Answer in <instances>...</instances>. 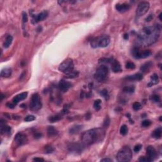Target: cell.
<instances>
[{
  "label": "cell",
  "mask_w": 162,
  "mask_h": 162,
  "mask_svg": "<svg viewBox=\"0 0 162 162\" xmlns=\"http://www.w3.org/2000/svg\"><path fill=\"white\" fill-rule=\"evenodd\" d=\"M160 32L161 26L160 25L144 27L138 34V41L144 46H149L152 45L158 40Z\"/></svg>",
  "instance_id": "1"
},
{
  "label": "cell",
  "mask_w": 162,
  "mask_h": 162,
  "mask_svg": "<svg viewBox=\"0 0 162 162\" xmlns=\"http://www.w3.org/2000/svg\"><path fill=\"white\" fill-rule=\"evenodd\" d=\"M105 137V131L103 128H94L82 134V142L85 146H91L101 142Z\"/></svg>",
  "instance_id": "2"
},
{
  "label": "cell",
  "mask_w": 162,
  "mask_h": 162,
  "mask_svg": "<svg viewBox=\"0 0 162 162\" xmlns=\"http://www.w3.org/2000/svg\"><path fill=\"white\" fill-rule=\"evenodd\" d=\"M110 43V37L107 35L100 36L94 38L91 41V46L93 48L97 47H106L109 45Z\"/></svg>",
  "instance_id": "3"
},
{
  "label": "cell",
  "mask_w": 162,
  "mask_h": 162,
  "mask_svg": "<svg viewBox=\"0 0 162 162\" xmlns=\"http://www.w3.org/2000/svg\"><path fill=\"white\" fill-rule=\"evenodd\" d=\"M132 157V150L128 146H124L118 151L117 155V160L118 161H129Z\"/></svg>",
  "instance_id": "4"
},
{
  "label": "cell",
  "mask_w": 162,
  "mask_h": 162,
  "mask_svg": "<svg viewBox=\"0 0 162 162\" xmlns=\"http://www.w3.org/2000/svg\"><path fill=\"white\" fill-rule=\"evenodd\" d=\"M108 75V68L106 65H101L94 74V79L98 82H104L107 79Z\"/></svg>",
  "instance_id": "5"
},
{
  "label": "cell",
  "mask_w": 162,
  "mask_h": 162,
  "mask_svg": "<svg viewBox=\"0 0 162 162\" xmlns=\"http://www.w3.org/2000/svg\"><path fill=\"white\" fill-rule=\"evenodd\" d=\"M74 64L73 60L71 58H67L60 65L58 70L65 74H67L74 70Z\"/></svg>",
  "instance_id": "6"
},
{
  "label": "cell",
  "mask_w": 162,
  "mask_h": 162,
  "mask_svg": "<svg viewBox=\"0 0 162 162\" xmlns=\"http://www.w3.org/2000/svg\"><path fill=\"white\" fill-rule=\"evenodd\" d=\"M42 107V103L40 101L39 95L35 93L32 96L30 103V109L32 111H38Z\"/></svg>",
  "instance_id": "7"
},
{
  "label": "cell",
  "mask_w": 162,
  "mask_h": 162,
  "mask_svg": "<svg viewBox=\"0 0 162 162\" xmlns=\"http://www.w3.org/2000/svg\"><path fill=\"white\" fill-rule=\"evenodd\" d=\"M85 145L83 143L79 142H72L68 145V149L71 153L75 154H80L84 149Z\"/></svg>",
  "instance_id": "8"
},
{
  "label": "cell",
  "mask_w": 162,
  "mask_h": 162,
  "mask_svg": "<svg viewBox=\"0 0 162 162\" xmlns=\"http://www.w3.org/2000/svg\"><path fill=\"white\" fill-rule=\"evenodd\" d=\"M149 3L147 1H142L138 4L137 8L136 10V15L139 17L143 16L145 15L149 9Z\"/></svg>",
  "instance_id": "9"
},
{
  "label": "cell",
  "mask_w": 162,
  "mask_h": 162,
  "mask_svg": "<svg viewBox=\"0 0 162 162\" xmlns=\"http://www.w3.org/2000/svg\"><path fill=\"white\" fill-rule=\"evenodd\" d=\"M15 142L17 146H22L28 142L27 135L23 133H18L15 137Z\"/></svg>",
  "instance_id": "10"
},
{
  "label": "cell",
  "mask_w": 162,
  "mask_h": 162,
  "mask_svg": "<svg viewBox=\"0 0 162 162\" xmlns=\"http://www.w3.org/2000/svg\"><path fill=\"white\" fill-rule=\"evenodd\" d=\"M48 16V12L47 11H44L42 12L41 13L37 14V15H32V22L33 23H38L40 21L44 20L46 19Z\"/></svg>",
  "instance_id": "11"
},
{
  "label": "cell",
  "mask_w": 162,
  "mask_h": 162,
  "mask_svg": "<svg viewBox=\"0 0 162 162\" xmlns=\"http://www.w3.org/2000/svg\"><path fill=\"white\" fill-rule=\"evenodd\" d=\"M72 84L70 82L65 80H61L58 84V89L61 92H67L68 89L72 87Z\"/></svg>",
  "instance_id": "12"
},
{
  "label": "cell",
  "mask_w": 162,
  "mask_h": 162,
  "mask_svg": "<svg viewBox=\"0 0 162 162\" xmlns=\"http://www.w3.org/2000/svg\"><path fill=\"white\" fill-rule=\"evenodd\" d=\"M146 155H147L148 157L153 160L157 155V152H156V149H155L153 146H149L146 149Z\"/></svg>",
  "instance_id": "13"
},
{
  "label": "cell",
  "mask_w": 162,
  "mask_h": 162,
  "mask_svg": "<svg viewBox=\"0 0 162 162\" xmlns=\"http://www.w3.org/2000/svg\"><path fill=\"white\" fill-rule=\"evenodd\" d=\"M27 94H28V93H27V92H24V93H20V94L15 96V97L13 98L12 101H13V103L15 104H17V103H19L20 101H22V100H24L25 99L27 98Z\"/></svg>",
  "instance_id": "14"
},
{
  "label": "cell",
  "mask_w": 162,
  "mask_h": 162,
  "mask_svg": "<svg viewBox=\"0 0 162 162\" xmlns=\"http://www.w3.org/2000/svg\"><path fill=\"white\" fill-rule=\"evenodd\" d=\"M115 8L118 12L122 13L127 12V11H128L130 9V5L127 3L117 4L115 6Z\"/></svg>",
  "instance_id": "15"
},
{
  "label": "cell",
  "mask_w": 162,
  "mask_h": 162,
  "mask_svg": "<svg viewBox=\"0 0 162 162\" xmlns=\"http://www.w3.org/2000/svg\"><path fill=\"white\" fill-rule=\"evenodd\" d=\"M111 69L112 71L115 73H118L122 71V68H121V65L120 64V63L118 61L114 59L113 61L111 63Z\"/></svg>",
  "instance_id": "16"
},
{
  "label": "cell",
  "mask_w": 162,
  "mask_h": 162,
  "mask_svg": "<svg viewBox=\"0 0 162 162\" xmlns=\"http://www.w3.org/2000/svg\"><path fill=\"white\" fill-rule=\"evenodd\" d=\"M143 79V76L142 74L141 73H137L134 74L132 75H128V76L125 77L126 80H130V81H139Z\"/></svg>",
  "instance_id": "17"
},
{
  "label": "cell",
  "mask_w": 162,
  "mask_h": 162,
  "mask_svg": "<svg viewBox=\"0 0 162 162\" xmlns=\"http://www.w3.org/2000/svg\"><path fill=\"white\" fill-rule=\"evenodd\" d=\"M82 128H83L82 125H75L72 126V127H70L69 129V132L71 134H77L82 131Z\"/></svg>",
  "instance_id": "18"
},
{
  "label": "cell",
  "mask_w": 162,
  "mask_h": 162,
  "mask_svg": "<svg viewBox=\"0 0 162 162\" xmlns=\"http://www.w3.org/2000/svg\"><path fill=\"white\" fill-rule=\"evenodd\" d=\"M12 131V128L6 124H1V134L9 135Z\"/></svg>",
  "instance_id": "19"
},
{
  "label": "cell",
  "mask_w": 162,
  "mask_h": 162,
  "mask_svg": "<svg viewBox=\"0 0 162 162\" xmlns=\"http://www.w3.org/2000/svg\"><path fill=\"white\" fill-rule=\"evenodd\" d=\"M47 134L50 137H54L58 135V132L54 127L49 126L47 128Z\"/></svg>",
  "instance_id": "20"
},
{
  "label": "cell",
  "mask_w": 162,
  "mask_h": 162,
  "mask_svg": "<svg viewBox=\"0 0 162 162\" xmlns=\"http://www.w3.org/2000/svg\"><path fill=\"white\" fill-rule=\"evenodd\" d=\"M152 63L151 62H147V63H145L144 64L142 65L140 68V70L143 73H146V72H149V69H150L151 67H152Z\"/></svg>",
  "instance_id": "21"
},
{
  "label": "cell",
  "mask_w": 162,
  "mask_h": 162,
  "mask_svg": "<svg viewBox=\"0 0 162 162\" xmlns=\"http://www.w3.org/2000/svg\"><path fill=\"white\" fill-rule=\"evenodd\" d=\"M12 69L10 68H5L3 69L1 72V77H9L12 75Z\"/></svg>",
  "instance_id": "22"
},
{
  "label": "cell",
  "mask_w": 162,
  "mask_h": 162,
  "mask_svg": "<svg viewBox=\"0 0 162 162\" xmlns=\"http://www.w3.org/2000/svg\"><path fill=\"white\" fill-rule=\"evenodd\" d=\"M79 75V72L77 70H72V72L65 74V78L66 79H74V78L78 77Z\"/></svg>",
  "instance_id": "23"
},
{
  "label": "cell",
  "mask_w": 162,
  "mask_h": 162,
  "mask_svg": "<svg viewBox=\"0 0 162 162\" xmlns=\"http://www.w3.org/2000/svg\"><path fill=\"white\" fill-rule=\"evenodd\" d=\"M158 80L159 79L158 75L156 74H154L152 75L151 77V81L148 86V87H151V86H153V85L156 84L158 82Z\"/></svg>",
  "instance_id": "24"
},
{
  "label": "cell",
  "mask_w": 162,
  "mask_h": 162,
  "mask_svg": "<svg viewBox=\"0 0 162 162\" xmlns=\"http://www.w3.org/2000/svg\"><path fill=\"white\" fill-rule=\"evenodd\" d=\"M13 37H12V36H10V35L7 36L6 40H5V43H4L3 44L4 47H5V48H8V47H9L10 46L11 44L12 43V42H13Z\"/></svg>",
  "instance_id": "25"
},
{
  "label": "cell",
  "mask_w": 162,
  "mask_h": 162,
  "mask_svg": "<svg viewBox=\"0 0 162 162\" xmlns=\"http://www.w3.org/2000/svg\"><path fill=\"white\" fill-rule=\"evenodd\" d=\"M161 128L159 127L157 128L156 130H155L153 133V137L155 139H159L161 137Z\"/></svg>",
  "instance_id": "26"
},
{
  "label": "cell",
  "mask_w": 162,
  "mask_h": 162,
  "mask_svg": "<svg viewBox=\"0 0 162 162\" xmlns=\"http://www.w3.org/2000/svg\"><path fill=\"white\" fill-rule=\"evenodd\" d=\"M62 118V117H61V115L60 114H57V115L51 116V117H49V121L51 123L55 122H58Z\"/></svg>",
  "instance_id": "27"
},
{
  "label": "cell",
  "mask_w": 162,
  "mask_h": 162,
  "mask_svg": "<svg viewBox=\"0 0 162 162\" xmlns=\"http://www.w3.org/2000/svg\"><path fill=\"white\" fill-rule=\"evenodd\" d=\"M152 54V53L149 50H144L142 51L141 52V58H146L150 56Z\"/></svg>",
  "instance_id": "28"
},
{
  "label": "cell",
  "mask_w": 162,
  "mask_h": 162,
  "mask_svg": "<svg viewBox=\"0 0 162 162\" xmlns=\"http://www.w3.org/2000/svg\"><path fill=\"white\" fill-rule=\"evenodd\" d=\"M101 100H96V101H94V108L96 111H99V110L101 109Z\"/></svg>",
  "instance_id": "29"
},
{
  "label": "cell",
  "mask_w": 162,
  "mask_h": 162,
  "mask_svg": "<svg viewBox=\"0 0 162 162\" xmlns=\"http://www.w3.org/2000/svg\"><path fill=\"white\" fill-rule=\"evenodd\" d=\"M120 134L123 135H125L127 134L128 132V127L127 125H122L120 129Z\"/></svg>",
  "instance_id": "30"
},
{
  "label": "cell",
  "mask_w": 162,
  "mask_h": 162,
  "mask_svg": "<svg viewBox=\"0 0 162 162\" xmlns=\"http://www.w3.org/2000/svg\"><path fill=\"white\" fill-rule=\"evenodd\" d=\"M134 90H135V87L134 86H127V87H125L124 88V91L125 92V93H134Z\"/></svg>",
  "instance_id": "31"
},
{
  "label": "cell",
  "mask_w": 162,
  "mask_h": 162,
  "mask_svg": "<svg viewBox=\"0 0 162 162\" xmlns=\"http://www.w3.org/2000/svg\"><path fill=\"white\" fill-rule=\"evenodd\" d=\"M132 108L135 111H138L142 108V105L139 102H135L132 104Z\"/></svg>",
  "instance_id": "32"
},
{
  "label": "cell",
  "mask_w": 162,
  "mask_h": 162,
  "mask_svg": "<svg viewBox=\"0 0 162 162\" xmlns=\"http://www.w3.org/2000/svg\"><path fill=\"white\" fill-rule=\"evenodd\" d=\"M44 153H46V154H50V153H53L54 151V148L53 147H52L51 146H46L44 148Z\"/></svg>",
  "instance_id": "33"
},
{
  "label": "cell",
  "mask_w": 162,
  "mask_h": 162,
  "mask_svg": "<svg viewBox=\"0 0 162 162\" xmlns=\"http://www.w3.org/2000/svg\"><path fill=\"white\" fill-rule=\"evenodd\" d=\"M100 94H101L103 97H104L107 100H108L109 98H110V96H109V93L107 89H103V90H102L100 92Z\"/></svg>",
  "instance_id": "34"
},
{
  "label": "cell",
  "mask_w": 162,
  "mask_h": 162,
  "mask_svg": "<svg viewBox=\"0 0 162 162\" xmlns=\"http://www.w3.org/2000/svg\"><path fill=\"white\" fill-rule=\"evenodd\" d=\"M150 100L151 101H153V102H155V103H157V102H159L160 101V97L157 94H154L153 96H151L150 97Z\"/></svg>",
  "instance_id": "35"
},
{
  "label": "cell",
  "mask_w": 162,
  "mask_h": 162,
  "mask_svg": "<svg viewBox=\"0 0 162 162\" xmlns=\"http://www.w3.org/2000/svg\"><path fill=\"white\" fill-rule=\"evenodd\" d=\"M151 125V122L149 120H145L142 121L141 123V125L143 127H148Z\"/></svg>",
  "instance_id": "36"
},
{
  "label": "cell",
  "mask_w": 162,
  "mask_h": 162,
  "mask_svg": "<svg viewBox=\"0 0 162 162\" xmlns=\"http://www.w3.org/2000/svg\"><path fill=\"white\" fill-rule=\"evenodd\" d=\"M125 67L127 69H134L135 68V64L133 62H131V61H128L125 65Z\"/></svg>",
  "instance_id": "37"
},
{
  "label": "cell",
  "mask_w": 162,
  "mask_h": 162,
  "mask_svg": "<svg viewBox=\"0 0 162 162\" xmlns=\"http://www.w3.org/2000/svg\"><path fill=\"white\" fill-rule=\"evenodd\" d=\"M139 161L141 162H149V161H152L153 160L151 158H149L148 156H141L139 158Z\"/></svg>",
  "instance_id": "38"
},
{
  "label": "cell",
  "mask_w": 162,
  "mask_h": 162,
  "mask_svg": "<svg viewBox=\"0 0 162 162\" xmlns=\"http://www.w3.org/2000/svg\"><path fill=\"white\" fill-rule=\"evenodd\" d=\"M36 120V117H34V115H27V117H26V118H24V120L26 122H32Z\"/></svg>",
  "instance_id": "39"
},
{
  "label": "cell",
  "mask_w": 162,
  "mask_h": 162,
  "mask_svg": "<svg viewBox=\"0 0 162 162\" xmlns=\"http://www.w3.org/2000/svg\"><path fill=\"white\" fill-rule=\"evenodd\" d=\"M110 118H109L108 117H107L105 118V119H104V122H103V127H104V128H107L109 126V125H110Z\"/></svg>",
  "instance_id": "40"
},
{
  "label": "cell",
  "mask_w": 162,
  "mask_h": 162,
  "mask_svg": "<svg viewBox=\"0 0 162 162\" xmlns=\"http://www.w3.org/2000/svg\"><path fill=\"white\" fill-rule=\"evenodd\" d=\"M28 20V17H27V15L26 12H22V22L23 23H26Z\"/></svg>",
  "instance_id": "41"
},
{
  "label": "cell",
  "mask_w": 162,
  "mask_h": 162,
  "mask_svg": "<svg viewBox=\"0 0 162 162\" xmlns=\"http://www.w3.org/2000/svg\"><path fill=\"white\" fill-rule=\"evenodd\" d=\"M68 110H69V107H68V104H65V105L64 106L62 112L61 113H62L63 114H66L68 112Z\"/></svg>",
  "instance_id": "42"
},
{
  "label": "cell",
  "mask_w": 162,
  "mask_h": 162,
  "mask_svg": "<svg viewBox=\"0 0 162 162\" xmlns=\"http://www.w3.org/2000/svg\"><path fill=\"white\" fill-rule=\"evenodd\" d=\"M141 148H142L141 144H137L136 146H135L134 148V151L135 152H136V153H137V152H139V151L141 149Z\"/></svg>",
  "instance_id": "43"
},
{
  "label": "cell",
  "mask_w": 162,
  "mask_h": 162,
  "mask_svg": "<svg viewBox=\"0 0 162 162\" xmlns=\"http://www.w3.org/2000/svg\"><path fill=\"white\" fill-rule=\"evenodd\" d=\"M6 107L9 108L13 109L14 108V107H15V104H14L13 103H6Z\"/></svg>",
  "instance_id": "44"
},
{
  "label": "cell",
  "mask_w": 162,
  "mask_h": 162,
  "mask_svg": "<svg viewBox=\"0 0 162 162\" xmlns=\"http://www.w3.org/2000/svg\"><path fill=\"white\" fill-rule=\"evenodd\" d=\"M34 137L36 138V139H39V138L41 137L42 134L40 133H39V132H36V133L34 134Z\"/></svg>",
  "instance_id": "45"
},
{
  "label": "cell",
  "mask_w": 162,
  "mask_h": 162,
  "mask_svg": "<svg viewBox=\"0 0 162 162\" xmlns=\"http://www.w3.org/2000/svg\"><path fill=\"white\" fill-rule=\"evenodd\" d=\"M33 160L36 161H44V160L43 158H38V157L34 158L33 159Z\"/></svg>",
  "instance_id": "46"
},
{
  "label": "cell",
  "mask_w": 162,
  "mask_h": 162,
  "mask_svg": "<svg viewBox=\"0 0 162 162\" xmlns=\"http://www.w3.org/2000/svg\"><path fill=\"white\" fill-rule=\"evenodd\" d=\"M113 160H111V159L110 158H103L102 159V160H101V161H109V162H111Z\"/></svg>",
  "instance_id": "47"
},
{
  "label": "cell",
  "mask_w": 162,
  "mask_h": 162,
  "mask_svg": "<svg viewBox=\"0 0 162 162\" xmlns=\"http://www.w3.org/2000/svg\"><path fill=\"white\" fill-rule=\"evenodd\" d=\"M152 19H153V15H149V16L148 17L147 19H146V21H150Z\"/></svg>",
  "instance_id": "48"
},
{
  "label": "cell",
  "mask_w": 162,
  "mask_h": 162,
  "mask_svg": "<svg viewBox=\"0 0 162 162\" xmlns=\"http://www.w3.org/2000/svg\"><path fill=\"white\" fill-rule=\"evenodd\" d=\"M124 39H125V40L128 39V34H124Z\"/></svg>",
  "instance_id": "49"
},
{
  "label": "cell",
  "mask_w": 162,
  "mask_h": 162,
  "mask_svg": "<svg viewBox=\"0 0 162 162\" xmlns=\"http://www.w3.org/2000/svg\"><path fill=\"white\" fill-rule=\"evenodd\" d=\"M160 121H161V117H160Z\"/></svg>",
  "instance_id": "50"
}]
</instances>
